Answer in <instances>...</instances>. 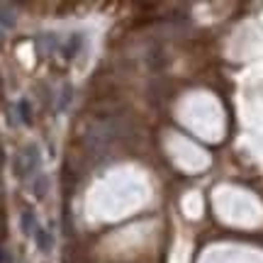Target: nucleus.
<instances>
[{
    "mask_svg": "<svg viewBox=\"0 0 263 263\" xmlns=\"http://www.w3.org/2000/svg\"><path fill=\"white\" fill-rule=\"evenodd\" d=\"M0 90H3V76H0Z\"/></svg>",
    "mask_w": 263,
    "mask_h": 263,
    "instance_id": "1a4fd4ad",
    "label": "nucleus"
},
{
    "mask_svg": "<svg viewBox=\"0 0 263 263\" xmlns=\"http://www.w3.org/2000/svg\"><path fill=\"white\" fill-rule=\"evenodd\" d=\"M17 112H20V120H22L25 124L32 122V110H29L27 100H20V103H17Z\"/></svg>",
    "mask_w": 263,
    "mask_h": 263,
    "instance_id": "423d86ee",
    "label": "nucleus"
},
{
    "mask_svg": "<svg viewBox=\"0 0 263 263\" xmlns=\"http://www.w3.org/2000/svg\"><path fill=\"white\" fill-rule=\"evenodd\" d=\"M34 241H37L39 251H51V246H54V234H49L44 227H37V232H34Z\"/></svg>",
    "mask_w": 263,
    "mask_h": 263,
    "instance_id": "7ed1b4c3",
    "label": "nucleus"
},
{
    "mask_svg": "<svg viewBox=\"0 0 263 263\" xmlns=\"http://www.w3.org/2000/svg\"><path fill=\"white\" fill-rule=\"evenodd\" d=\"M32 193L37 197H44V193H47V178H44V176L37 178V183H32Z\"/></svg>",
    "mask_w": 263,
    "mask_h": 263,
    "instance_id": "0eeeda50",
    "label": "nucleus"
},
{
    "mask_svg": "<svg viewBox=\"0 0 263 263\" xmlns=\"http://www.w3.org/2000/svg\"><path fill=\"white\" fill-rule=\"evenodd\" d=\"M20 224H22V234L34 236V232H37V219H34V212H32V210H25V212H22V219H20Z\"/></svg>",
    "mask_w": 263,
    "mask_h": 263,
    "instance_id": "20e7f679",
    "label": "nucleus"
},
{
    "mask_svg": "<svg viewBox=\"0 0 263 263\" xmlns=\"http://www.w3.org/2000/svg\"><path fill=\"white\" fill-rule=\"evenodd\" d=\"M17 22V12H15V5H8V3H0V25L5 29H12Z\"/></svg>",
    "mask_w": 263,
    "mask_h": 263,
    "instance_id": "f03ea898",
    "label": "nucleus"
},
{
    "mask_svg": "<svg viewBox=\"0 0 263 263\" xmlns=\"http://www.w3.org/2000/svg\"><path fill=\"white\" fill-rule=\"evenodd\" d=\"M83 42H85V37L81 34V32H76L73 37L68 39V44H66V49H64V51H66V59H73L76 54H78V49H81V44H83Z\"/></svg>",
    "mask_w": 263,
    "mask_h": 263,
    "instance_id": "39448f33",
    "label": "nucleus"
},
{
    "mask_svg": "<svg viewBox=\"0 0 263 263\" xmlns=\"http://www.w3.org/2000/svg\"><path fill=\"white\" fill-rule=\"evenodd\" d=\"M39 166H42V151H39V146H34V144L25 146V149L12 159V171H15L17 178H27L32 173H37Z\"/></svg>",
    "mask_w": 263,
    "mask_h": 263,
    "instance_id": "f257e3e1",
    "label": "nucleus"
},
{
    "mask_svg": "<svg viewBox=\"0 0 263 263\" xmlns=\"http://www.w3.org/2000/svg\"><path fill=\"white\" fill-rule=\"evenodd\" d=\"M0 236H3V217H0Z\"/></svg>",
    "mask_w": 263,
    "mask_h": 263,
    "instance_id": "6e6552de",
    "label": "nucleus"
}]
</instances>
